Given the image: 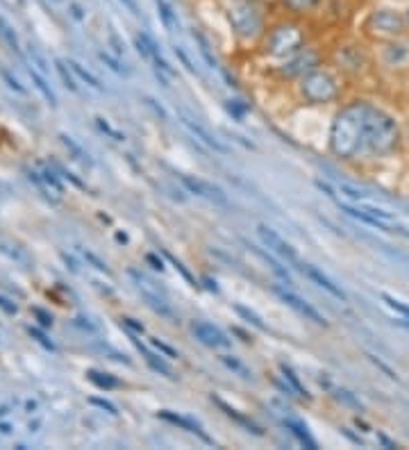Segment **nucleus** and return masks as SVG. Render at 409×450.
Returning <instances> with one entry per match:
<instances>
[{
  "label": "nucleus",
  "mask_w": 409,
  "mask_h": 450,
  "mask_svg": "<svg viewBox=\"0 0 409 450\" xmlns=\"http://www.w3.org/2000/svg\"><path fill=\"white\" fill-rule=\"evenodd\" d=\"M282 423H285V428L289 430L291 435H294L296 439L300 444H303L305 448H309V450H316L318 446H316V442L312 437H309V433H307V428L303 426V423H298V421H294V419H285L282 421Z\"/></svg>",
  "instance_id": "obj_18"
},
{
  "label": "nucleus",
  "mask_w": 409,
  "mask_h": 450,
  "mask_svg": "<svg viewBox=\"0 0 409 450\" xmlns=\"http://www.w3.org/2000/svg\"><path fill=\"white\" fill-rule=\"evenodd\" d=\"M407 21H409V9H407Z\"/></svg>",
  "instance_id": "obj_39"
},
{
  "label": "nucleus",
  "mask_w": 409,
  "mask_h": 450,
  "mask_svg": "<svg viewBox=\"0 0 409 450\" xmlns=\"http://www.w3.org/2000/svg\"><path fill=\"white\" fill-rule=\"evenodd\" d=\"M321 64V55L312 48L298 50L296 55H291V59L280 69V73L285 78H303L309 71H314Z\"/></svg>",
  "instance_id": "obj_8"
},
{
  "label": "nucleus",
  "mask_w": 409,
  "mask_h": 450,
  "mask_svg": "<svg viewBox=\"0 0 409 450\" xmlns=\"http://www.w3.org/2000/svg\"><path fill=\"white\" fill-rule=\"evenodd\" d=\"M368 103L352 100L334 116L330 127V150L339 160L357 157L364 148V123H366Z\"/></svg>",
  "instance_id": "obj_1"
},
{
  "label": "nucleus",
  "mask_w": 409,
  "mask_h": 450,
  "mask_svg": "<svg viewBox=\"0 0 409 450\" xmlns=\"http://www.w3.org/2000/svg\"><path fill=\"white\" fill-rule=\"evenodd\" d=\"M387 55H389V62L391 64L405 59L407 57V45H403V43H389L387 45Z\"/></svg>",
  "instance_id": "obj_28"
},
{
  "label": "nucleus",
  "mask_w": 409,
  "mask_h": 450,
  "mask_svg": "<svg viewBox=\"0 0 409 450\" xmlns=\"http://www.w3.org/2000/svg\"><path fill=\"white\" fill-rule=\"evenodd\" d=\"M221 362H223V364L227 366V369H232L234 373H239V375H241V378H245V380H248V378H250V375H252V373H250L248 369H245V366H243V364H241L239 360H234V357H227V355H223V357H221Z\"/></svg>",
  "instance_id": "obj_26"
},
{
  "label": "nucleus",
  "mask_w": 409,
  "mask_h": 450,
  "mask_svg": "<svg viewBox=\"0 0 409 450\" xmlns=\"http://www.w3.org/2000/svg\"><path fill=\"white\" fill-rule=\"evenodd\" d=\"M143 100H145V105H148V107H152V109H155V112H157V114H159L162 118H166V112H164V109H162V107H159L157 103H155V100H152V98H143Z\"/></svg>",
  "instance_id": "obj_35"
},
{
  "label": "nucleus",
  "mask_w": 409,
  "mask_h": 450,
  "mask_svg": "<svg viewBox=\"0 0 409 450\" xmlns=\"http://www.w3.org/2000/svg\"><path fill=\"white\" fill-rule=\"evenodd\" d=\"M400 143V127L396 118L382 112V109L368 107L366 123H364V146L373 155H389Z\"/></svg>",
  "instance_id": "obj_2"
},
{
  "label": "nucleus",
  "mask_w": 409,
  "mask_h": 450,
  "mask_svg": "<svg viewBox=\"0 0 409 450\" xmlns=\"http://www.w3.org/2000/svg\"><path fill=\"white\" fill-rule=\"evenodd\" d=\"M234 311L239 316H243L245 321H248V323H252L254 328H259V330H266V325H264V321L254 314V311H250V309H245V307H241V305H234Z\"/></svg>",
  "instance_id": "obj_27"
},
{
  "label": "nucleus",
  "mask_w": 409,
  "mask_h": 450,
  "mask_svg": "<svg viewBox=\"0 0 409 450\" xmlns=\"http://www.w3.org/2000/svg\"><path fill=\"white\" fill-rule=\"evenodd\" d=\"M339 207H341V212H345V214L352 216V218H357V221H361V223H366L371 227H378V230H387V225H385V221H382V218L373 216L364 207H352V205H345V203H339Z\"/></svg>",
  "instance_id": "obj_17"
},
{
  "label": "nucleus",
  "mask_w": 409,
  "mask_h": 450,
  "mask_svg": "<svg viewBox=\"0 0 409 450\" xmlns=\"http://www.w3.org/2000/svg\"><path fill=\"white\" fill-rule=\"evenodd\" d=\"M212 402H216V405H218V409H221V412H223V414H225L227 419H232L236 426H241V428L245 430V433H252V435H257V437H261V435H264V430H261V428H259L257 423H254V421H252V419H248V416H245V414H241V412H239V409H234V407H230V405H227V402H225V400H221V398H216V396H212Z\"/></svg>",
  "instance_id": "obj_16"
},
{
  "label": "nucleus",
  "mask_w": 409,
  "mask_h": 450,
  "mask_svg": "<svg viewBox=\"0 0 409 450\" xmlns=\"http://www.w3.org/2000/svg\"><path fill=\"white\" fill-rule=\"evenodd\" d=\"M325 387L330 389L332 398H334V400H339L341 405H345V407H352V409H357V412H364V405H361V402H359L357 398H354V393L345 391V389H339V387H332L330 382H325Z\"/></svg>",
  "instance_id": "obj_22"
},
{
  "label": "nucleus",
  "mask_w": 409,
  "mask_h": 450,
  "mask_svg": "<svg viewBox=\"0 0 409 450\" xmlns=\"http://www.w3.org/2000/svg\"><path fill=\"white\" fill-rule=\"evenodd\" d=\"M382 300L387 302V307H391L394 311H398L400 316H403V321H409V305H405L403 300H398L394 296H389V293H382Z\"/></svg>",
  "instance_id": "obj_25"
},
{
  "label": "nucleus",
  "mask_w": 409,
  "mask_h": 450,
  "mask_svg": "<svg viewBox=\"0 0 409 450\" xmlns=\"http://www.w3.org/2000/svg\"><path fill=\"white\" fill-rule=\"evenodd\" d=\"M136 346H139V351H141V355L145 357V362H148V364L152 366V369H155V371H157V373H162V375H166V378H168V380H175V375H173V371H171V366H168L166 362H164V360H162V357H157V355H155V353H150V351H148V348H145L143 344H136Z\"/></svg>",
  "instance_id": "obj_20"
},
{
  "label": "nucleus",
  "mask_w": 409,
  "mask_h": 450,
  "mask_svg": "<svg viewBox=\"0 0 409 450\" xmlns=\"http://www.w3.org/2000/svg\"><path fill=\"white\" fill-rule=\"evenodd\" d=\"M178 116H180V123H182V125H185V127H187V130H189L191 134H194V136H196V139H198L200 143H205V146H207V148H212V150H216V153H223V155H227V153H230V148H227V146H225L223 141H218V139H216V136H212V134H209V130H205V127H203V125H200L198 121H194V118H191V116H189L187 112H182V109H180V112H178Z\"/></svg>",
  "instance_id": "obj_11"
},
{
  "label": "nucleus",
  "mask_w": 409,
  "mask_h": 450,
  "mask_svg": "<svg viewBox=\"0 0 409 450\" xmlns=\"http://www.w3.org/2000/svg\"><path fill=\"white\" fill-rule=\"evenodd\" d=\"M178 178H180L182 185L191 191V194L212 200V203H221V205L227 203V196L223 194V191L218 187H214V185H209V182L200 180V178H194V176H187V173H178Z\"/></svg>",
  "instance_id": "obj_10"
},
{
  "label": "nucleus",
  "mask_w": 409,
  "mask_h": 450,
  "mask_svg": "<svg viewBox=\"0 0 409 450\" xmlns=\"http://www.w3.org/2000/svg\"><path fill=\"white\" fill-rule=\"evenodd\" d=\"M257 234H259V239H261V244L266 246L273 255H278L280 260H285V262L291 264V266H300V264H303V262H300L298 253L294 251V246L287 244L285 239H282V237L275 232V230H271L268 225L259 223V225H257Z\"/></svg>",
  "instance_id": "obj_7"
},
{
  "label": "nucleus",
  "mask_w": 409,
  "mask_h": 450,
  "mask_svg": "<svg viewBox=\"0 0 409 450\" xmlns=\"http://www.w3.org/2000/svg\"><path fill=\"white\" fill-rule=\"evenodd\" d=\"M194 39L198 41V45H200V55L205 57V62L209 64V66H216V57L212 55V48H209V41L205 39V34L200 32V30H194Z\"/></svg>",
  "instance_id": "obj_24"
},
{
  "label": "nucleus",
  "mask_w": 409,
  "mask_h": 450,
  "mask_svg": "<svg viewBox=\"0 0 409 450\" xmlns=\"http://www.w3.org/2000/svg\"><path fill=\"white\" fill-rule=\"evenodd\" d=\"M303 43L305 32L296 23H278L268 30L266 41H264V50L271 57H291L298 50H303Z\"/></svg>",
  "instance_id": "obj_4"
},
{
  "label": "nucleus",
  "mask_w": 409,
  "mask_h": 450,
  "mask_svg": "<svg viewBox=\"0 0 409 450\" xmlns=\"http://www.w3.org/2000/svg\"><path fill=\"white\" fill-rule=\"evenodd\" d=\"M378 439H380V442L385 444V448H389V450H396V448H398V444H396V442H391V439H389L387 435L378 433Z\"/></svg>",
  "instance_id": "obj_34"
},
{
  "label": "nucleus",
  "mask_w": 409,
  "mask_h": 450,
  "mask_svg": "<svg viewBox=\"0 0 409 450\" xmlns=\"http://www.w3.org/2000/svg\"><path fill=\"white\" fill-rule=\"evenodd\" d=\"M368 357H371V362H373V364H375V366H378V369H382V371H385V373L389 375V378H391V380H398V375H396L394 371H391V369H389V366H387L385 362H380L375 355H368Z\"/></svg>",
  "instance_id": "obj_33"
},
{
  "label": "nucleus",
  "mask_w": 409,
  "mask_h": 450,
  "mask_svg": "<svg viewBox=\"0 0 409 450\" xmlns=\"http://www.w3.org/2000/svg\"><path fill=\"white\" fill-rule=\"evenodd\" d=\"M273 291L278 293L282 302H287V305H289L291 309H296L298 314H303L305 318H309V321H312V323H316V325H323V328H327V321L323 318V314H318V311H316L312 305H309L307 300H303L300 296H296L294 291H289V289H282V287H273Z\"/></svg>",
  "instance_id": "obj_9"
},
{
  "label": "nucleus",
  "mask_w": 409,
  "mask_h": 450,
  "mask_svg": "<svg viewBox=\"0 0 409 450\" xmlns=\"http://www.w3.org/2000/svg\"><path fill=\"white\" fill-rule=\"evenodd\" d=\"M121 3H125V7L130 9L132 14H139V9H136V3H134V0H121Z\"/></svg>",
  "instance_id": "obj_38"
},
{
  "label": "nucleus",
  "mask_w": 409,
  "mask_h": 450,
  "mask_svg": "<svg viewBox=\"0 0 409 450\" xmlns=\"http://www.w3.org/2000/svg\"><path fill=\"white\" fill-rule=\"evenodd\" d=\"M191 332L198 339V342H203L205 346H212V348H227L230 346V339H227L221 330L214 328L212 323H205V321H194L191 323Z\"/></svg>",
  "instance_id": "obj_12"
},
{
  "label": "nucleus",
  "mask_w": 409,
  "mask_h": 450,
  "mask_svg": "<svg viewBox=\"0 0 409 450\" xmlns=\"http://www.w3.org/2000/svg\"><path fill=\"white\" fill-rule=\"evenodd\" d=\"M339 189H341V194H343V196H348L350 200H361L364 196H366V194H364V191L354 189V187H350V185H345V182H343V185H339Z\"/></svg>",
  "instance_id": "obj_31"
},
{
  "label": "nucleus",
  "mask_w": 409,
  "mask_h": 450,
  "mask_svg": "<svg viewBox=\"0 0 409 450\" xmlns=\"http://www.w3.org/2000/svg\"><path fill=\"white\" fill-rule=\"evenodd\" d=\"M145 260H148V262H150V264H152V266H155V269H157V271H162V269H164V264H162V262H159V260H157V257H155V255H148V257H145Z\"/></svg>",
  "instance_id": "obj_36"
},
{
  "label": "nucleus",
  "mask_w": 409,
  "mask_h": 450,
  "mask_svg": "<svg viewBox=\"0 0 409 450\" xmlns=\"http://www.w3.org/2000/svg\"><path fill=\"white\" fill-rule=\"evenodd\" d=\"M155 5H157V9H159V18H162L164 27H166V30H175L178 18H175V14H173V7L166 3V0H155Z\"/></svg>",
  "instance_id": "obj_23"
},
{
  "label": "nucleus",
  "mask_w": 409,
  "mask_h": 450,
  "mask_svg": "<svg viewBox=\"0 0 409 450\" xmlns=\"http://www.w3.org/2000/svg\"><path fill=\"white\" fill-rule=\"evenodd\" d=\"M298 269H300V271H303V275H305V278H309V280H312V282L316 284V287H321V289H325V291H327V293H330V296H334L336 300H343V302H345V300H348V298H345V293H343V289L339 287V284H334V282H332L330 278H327V275H325V273H321V271H318V269H316V266H312V264H300V266H298Z\"/></svg>",
  "instance_id": "obj_13"
},
{
  "label": "nucleus",
  "mask_w": 409,
  "mask_h": 450,
  "mask_svg": "<svg viewBox=\"0 0 409 450\" xmlns=\"http://www.w3.org/2000/svg\"><path fill=\"white\" fill-rule=\"evenodd\" d=\"M280 371H282V378H285V380L289 382V387L294 389L300 398H305V400H312V396H309V391L303 387V382H300V378L296 375V371L291 369V366H287V364H280Z\"/></svg>",
  "instance_id": "obj_21"
},
{
  "label": "nucleus",
  "mask_w": 409,
  "mask_h": 450,
  "mask_svg": "<svg viewBox=\"0 0 409 450\" xmlns=\"http://www.w3.org/2000/svg\"><path fill=\"white\" fill-rule=\"evenodd\" d=\"M150 344H152L155 348H157V351H159L162 355H166V357H171V360H173V357H178V353H175V351H173V348H171V346H166V344H164V342H159V339H155V337H150Z\"/></svg>",
  "instance_id": "obj_32"
},
{
  "label": "nucleus",
  "mask_w": 409,
  "mask_h": 450,
  "mask_svg": "<svg viewBox=\"0 0 409 450\" xmlns=\"http://www.w3.org/2000/svg\"><path fill=\"white\" fill-rule=\"evenodd\" d=\"M227 21L241 39H254L264 27L261 9L254 0H232L227 5Z\"/></svg>",
  "instance_id": "obj_3"
},
{
  "label": "nucleus",
  "mask_w": 409,
  "mask_h": 450,
  "mask_svg": "<svg viewBox=\"0 0 409 450\" xmlns=\"http://www.w3.org/2000/svg\"><path fill=\"white\" fill-rule=\"evenodd\" d=\"M175 57L182 62V66H185L189 73H196V66L194 64H191V59H189V55L185 52V48H182V45H175Z\"/></svg>",
  "instance_id": "obj_30"
},
{
  "label": "nucleus",
  "mask_w": 409,
  "mask_h": 450,
  "mask_svg": "<svg viewBox=\"0 0 409 450\" xmlns=\"http://www.w3.org/2000/svg\"><path fill=\"white\" fill-rule=\"evenodd\" d=\"M123 321H125L127 325H132V328L136 330V332H141V335L145 332V328H143V325H139V323H134V318H123Z\"/></svg>",
  "instance_id": "obj_37"
},
{
  "label": "nucleus",
  "mask_w": 409,
  "mask_h": 450,
  "mask_svg": "<svg viewBox=\"0 0 409 450\" xmlns=\"http://www.w3.org/2000/svg\"><path fill=\"white\" fill-rule=\"evenodd\" d=\"M323 0H280V5L291 14H312L321 7Z\"/></svg>",
  "instance_id": "obj_19"
},
{
  "label": "nucleus",
  "mask_w": 409,
  "mask_h": 450,
  "mask_svg": "<svg viewBox=\"0 0 409 450\" xmlns=\"http://www.w3.org/2000/svg\"><path fill=\"white\" fill-rule=\"evenodd\" d=\"M166 257H168V260L173 262V266H175V269H178V271L182 273V278H185V280H187V282L191 284V287H198V284H196V280H194V275H191V273H189V271L185 269V264H182V262H178V260H175V257H171L168 253H166Z\"/></svg>",
  "instance_id": "obj_29"
},
{
  "label": "nucleus",
  "mask_w": 409,
  "mask_h": 450,
  "mask_svg": "<svg viewBox=\"0 0 409 450\" xmlns=\"http://www.w3.org/2000/svg\"><path fill=\"white\" fill-rule=\"evenodd\" d=\"M300 94L312 105H325L339 98V85L327 71H309L300 80Z\"/></svg>",
  "instance_id": "obj_6"
},
{
  "label": "nucleus",
  "mask_w": 409,
  "mask_h": 450,
  "mask_svg": "<svg viewBox=\"0 0 409 450\" xmlns=\"http://www.w3.org/2000/svg\"><path fill=\"white\" fill-rule=\"evenodd\" d=\"M139 291H141V298L145 300V305H148L155 314H159V316L168 318V321H175V311L171 309V305L159 296L157 291H152L148 287V282H145L143 278H139Z\"/></svg>",
  "instance_id": "obj_14"
},
{
  "label": "nucleus",
  "mask_w": 409,
  "mask_h": 450,
  "mask_svg": "<svg viewBox=\"0 0 409 450\" xmlns=\"http://www.w3.org/2000/svg\"><path fill=\"white\" fill-rule=\"evenodd\" d=\"M157 416H159L162 421H166V423L178 426L180 430H187V433H191V435H198L200 439H203L205 444H212V439H209V435H207L205 430L196 423V421H191V419L182 416V414H175V412H168V409L157 412Z\"/></svg>",
  "instance_id": "obj_15"
},
{
  "label": "nucleus",
  "mask_w": 409,
  "mask_h": 450,
  "mask_svg": "<svg viewBox=\"0 0 409 450\" xmlns=\"http://www.w3.org/2000/svg\"><path fill=\"white\" fill-rule=\"evenodd\" d=\"M366 32L373 36V39H387V41H394L398 36H403L407 30V16H403L396 9H389V7H380V9H373L366 18Z\"/></svg>",
  "instance_id": "obj_5"
}]
</instances>
